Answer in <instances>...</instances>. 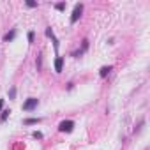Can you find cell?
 Returning <instances> with one entry per match:
<instances>
[{"mask_svg":"<svg viewBox=\"0 0 150 150\" xmlns=\"http://www.w3.org/2000/svg\"><path fill=\"white\" fill-rule=\"evenodd\" d=\"M55 7H57L58 11H64V9H65V2H60V4H57Z\"/></svg>","mask_w":150,"mask_h":150,"instance_id":"12","label":"cell"},{"mask_svg":"<svg viewBox=\"0 0 150 150\" xmlns=\"http://www.w3.org/2000/svg\"><path fill=\"white\" fill-rule=\"evenodd\" d=\"M27 6H28V7H37V2H34V0H28Z\"/></svg>","mask_w":150,"mask_h":150,"instance_id":"13","label":"cell"},{"mask_svg":"<svg viewBox=\"0 0 150 150\" xmlns=\"http://www.w3.org/2000/svg\"><path fill=\"white\" fill-rule=\"evenodd\" d=\"M28 42H34V32H28Z\"/></svg>","mask_w":150,"mask_h":150,"instance_id":"14","label":"cell"},{"mask_svg":"<svg viewBox=\"0 0 150 150\" xmlns=\"http://www.w3.org/2000/svg\"><path fill=\"white\" fill-rule=\"evenodd\" d=\"M81 13H83V4H76V6H74L72 14H71V23H72V25L81 18Z\"/></svg>","mask_w":150,"mask_h":150,"instance_id":"1","label":"cell"},{"mask_svg":"<svg viewBox=\"0 0 150 150\" xmlns=\"http://www.w3.org/2000/svg\"><path fill=\"white\" fill-rule=\"evenodd\" d=\"M37 122H41V118H27L25 125H32V124H37Z\"/></svg>","mask_w":150,"mask_h":150,"instance_id":"8","label":"cell"},{"mask_svg":"<svg viewBox=\"0 0 150 150\" xmlns=\"http://www.w3.org/2000/svg\"><path fill=\"white\" fill-rule=\"evenodd\" d=\"M62 67H64V57H57L55 58V71L62 72Z\"/></svg>","mask_w":150,"mask_h":150,"instance_id":"5","label":"cell"},{"mask_svg":"<svg viewBox=\"0 0 150 150\" xmlns=\"http://www.w3.org/2000/svg\"><path fill=\"white\" fill-rule=\"evenodd\" d=\"M35 65H37V71H39V69H41V55L37 57V62H35Z\"/></svg>","mask_w":150,"mask_h":150,"instance_id":"15","label":"cell"},{"mask_svg":"<svg viewBox=\"0 0 150 150\" xmlns=\"http://www.w3.org/2000/svg\"><path fill=\"white\" fill-rule=\"evenodd\" d=\"M72 129H74V122L72 120H64L58 125V131L60 132H72Z\"/></svg>","mask_w":150,"mask_h":150,"instance_id":"3","label":"cell"},{"mask_svg":"<svg viewBox=\"0 0 150 150\" xmlns=\"http://www.w3.org/2000/svg\"><path fill=\"white\" fill-rule=\"evenodd\" d=\"M14 37H16V30H11V32H7V34L4 35V42H11Z\"/></svg>","mask_w":150,"mask_h":150,"instance_id":"6","label":"cell"},{"mask_svg":"<svg viewBox=\"0 0 150 150\" xmlns=\"http://www.w3.org/2000/svg\"><path fill=\"white\" fill-rule=\"evenodd\" d=\"M32 136H34L35 139H41V138H42V132H39V131H34V132H32Z\"/></svg>","mask_w":150,"mask_h":150,"instance_id":"11","label":"cell"},{"mask_svg":"<svg viewBox=\"0 0 150 150\" xmlns=\"http://www.w3.org/2000/svg\"><path fill=\"white\" fill-rule=\"evenodd\" d=\"M46 35H48V37H51V41H53V44H55V50H58V39L55 37V34H53V30H51L50 27L46 28Z\"/></svg>","mask_w":150,"mask_h":150,"instance_id":"4","label":"cell"},{"mask_svg":"<svg viewBox=\"0 0 150 150\" xmlns=\"http://www.w3.org/2000/svg\"><path fill=\"white\" fill-rule=\"evenodd\" d=\"M37 104H39V99L30 97V99H27V101L23 103V111H32V110L37 108Z\"/></svg>","mask_w":150,"mask_h":150,"instance_id":"2","label":"cell"},{"mask_svg":"<svg viewBox=\"0 0 150 150\" xmlns=\"http://www.w3.org/2000/svg\"><path fill=\"white\" fill-rule=\"evenodd\" d=\"M2 106H4V99H0V110H2Z\"/></svg>","mask_w":150,"mask_h":150,"instance_id":"16","label":"cell"},{"mask_svg":"<svg viewBox=\"0 0 150 150\" xmlns=\"http://www.w3.org/2000/svg\"><path fill=\"white\" fill-rule=\"evenodd\" d=\"M16 97V87H11V90H9V99H14Z\"/></svg>","mask_w":150,"mask_h":150,"instance_id":"9","label":"cell"},{"mask_svg":"<svg viewBox=\"0 0 150 150\" xmlns=\"http://www.w3.org/2000/svg\"><path fill=\"white\" fill-rule=\"evenodd\" d=\"M110 71H111V67H110V65H104V67H101V71H99V76H101V78H106Z\"/></svg>","mask_w":150,"mask_h":150,"instance_id":"7","label":"cell"},{"mask_svg":"<svg viewBox=\"0 0 150 150\" xmlns=\"http://www.w3.org/2000/svg\"><path fill=\"white\" fill-rule=\"evenodd\" d=\"M9 113H11V111H2V117H0V122H6V120H7V117H9Z\"/></svg>","mask_w":150,"mask_h":150,"instance_id":"10","label":"cell"}]
</instances>
